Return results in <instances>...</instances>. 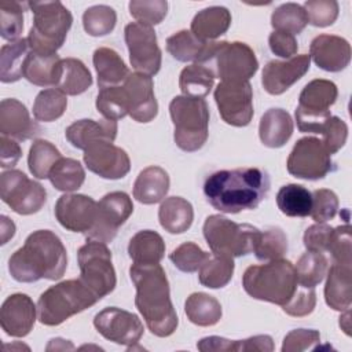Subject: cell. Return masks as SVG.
<instances>
[{
  "instance_id": "7a4b0ae2",
  "label": "cell",
  "mask_w": 352,
  "mask_h": 352,
  "mask_svg": "<svg viewBox=\"0 0 352 352\" xmlns=\"http://www.w3.org/2000/svg\"><path fill=\"white\" fill-rule=\"evenodd\" d=\"M129 275L136 289L135 305L148 330L157 337L172 336L179 319L170 301L169 282L164 268L160 264H132Z\"/></svg>"
},
{
  "instance_id": "bcb514c9",
  "label": "cell",
  "mask_w": 352,
  "mask_h": 352,
  "mask_svg": "<svg viewBox=\"0 0 352 352\" xmlns=\"http://www.w3.org/2000/svg\"><path fill=\"white\" fill-rule=\"evenodd\" d=\"M96 109L106 120H121L128 116V99L122 85L100 88L96 96Z\"/></svg>"
},
{
  "instance_id": "8992f818",
  "label": "cell",
  "mask_w": 352,
  "mask_h": 352,
  "mask_svg": "<svg viewBox=\"0 0 352 352\" xmlns=\"http://www.w3.org/2000/svg\"><path fill=\"white\" fill-rule=\"evenodd\" d=\"M33 25L28 34L30 51L52 55L63 45L73 16L60 1H30Z\"/></svg>"
},
{
  "instance_id": "9a60e30c",
  "label": "cell",
  "mask_w": 352,
  "mask_h": 352,
  "mask_svg": "<svg viewBox=\"0 0 352 352\" xmlns=\"http://www.w3.org/2000/svg\"><path fill=\"white\" fill-rule=\"evenodd\" d=\"M124 36L132 67L138 73L155 76L161 69L162 55L153 26L132 22L125 26Z\"/></svg>"
},
{
  "instance_id": "6da1fadb",
  "label": "cell",
  "mask_w": 352,
  "mask_h": 352,
  "mask_svg": "<svg viewBox=\"0 0 352 352\" xmlns=\"http://www.w3.org/2000/svg\"><path fill=\"white\" fill-rule=\"evenodd\" d=\"M270 191L268 173L258 168L217 170L204 183L208 202L221 213L256 209Z\"/></svg>"
},
{
  "instance_id": "8d00e7d4",
  "label": "cell",
  "mask_w": 352,
  "mask_h": 352,
  "mask_svg": "<svg viewBox=\"0 0 352 352\" xmlns=\"http://www.w3.org/2000/svg\"><path fill=\"white\" fill-rule=\"evenodd\" d=\"M92 85V76L88 67L76 58H65L60 60V73L56 89L65 95H80Z\"/></svg>"
},
{
  "instance_id": "30bf717a",
  "label": "cell",
  "mask_w": 352,
  "mask_h": 352,
  "mask_svg": "<svg viewBox=\"0 0 352 352\" xmlns=\"http://www.w3.org/2000/svg\"><path fill=\"white\" fill-rule=\"evenodd\" d=\"M81 282L99 298L110 294L116 285L111 252L104 242L88 241L77 252Z\"/></svg>"
},
{
  "instance_id": "74e56055",
  "label": "cell",
  "mask_w": 352,
  "mask_h": 352,
  "mask_svg": "<svg viewBox=\"0 0 352 352\" xmlns=\"http://www.w3.org/2000/svg\"><path fill=\"white\" fill-rule=\"evenodd\" d=\"M214 73L210 66L192 63L186 66L179 76V88L183 95L204 99L214 84Z\"/></svg>"
},
{
  "instance_id": "d6a6232c",
  "label": "cell",
  "mask_w": 352,
  "mask_h": 352,
  "mask_svg": "<svg viewBox=\"0 0 352 352\" xmlns=\"http://www.w3.org/2000/svg\"><path fill=\"white\" fill-rule=\"evenodd\" d=\"M92 62L98 74L99 88L118 85L120 82H124L125 78L131 74L118 52L107 47L96 48L92 56Z\"/></svg>"
},
{
  "instance_id": "9c48e42d",
  "label": "cell",
  "mask_w": 352,
  "mask_h": 352,
  "mask_svg": "<svg viewBox=\"0 0 352 352\" xmlns=\"http://www.w3.org/2000/svg\"><path fill=\"white\" fill-rule=\"evenodd\" d=\"M338 96L337 85L324 78L309 81L298 96L296 121L300 132L320 133L324 122L331 117L330 106Z\"/></svg>"
},
{
  "instance_id": "836d02e7",
  "label": "cell",
  "mask_w": 352,
  "mask_h": 352,
  "mask_svg": "<svg viewBox=\"0 0 352 352\" xmlns=\"http://www.w3.org/2000/svg\"><path fill=\"white\" fill-rule=\"evenodd\" d=\"M128 254L133 264H160L165 254V242L158 232L142 230L131 238Z\"/></svg>"
},
{
  "instance_id": "8fae6325",
  "label": "cell",
  "mask_w": 352,
  "mask_h": 352,
  "mask_svg": "<svg viewBox=\"0 0 352 352\" xmlns=\"http://www.w3.org/2000/svg\"><path fill=\"white\" fill-rule=\"evenodd\" d=\"M0 197L15 213L28 216L37 213L44 206L47 191L22 170L8 169L0 175Z\"/></svg>"
},
{
  "instance_id": "4fadbf2b",
  "label": "cell",
  "mask_w": 352,
  "mask_h": 352,
  "mask_svg": "<svg viewBox=\"0 0 352 352\" xmlns=\"http://www.w3.org/2000/svg\"><path fill=\"white\" fill-rule=\"evenodd\" d=\"M210 62L214 63V76L221 81H249L258 69L254 51L242 41H219Z\"/></svg>"
},
{
  "instance_id": "ba28073f",
  "label": "cell",
  "mask_w": 352,
  "mask_h": 352,
  "mask_svg": "<svg viewBox=\"0 0 352 352\" xmlns=\"http://www.w3.org/2000/svg\"><path fill=\"white\" fill-rule=\"evenodd\" d=\"M202 231L206 243L214 254L232 258L252 253L261 232L252 224H239L221 214L208 216Z\"/></svg>"
},
{
  "instance_id": "680465c9",
  "label": "cell",
  "mask_w": 352,
  "mask_h": 352,
  "mask_svg": "<svg viewBox=\"0 0 352 352\" xmlns=\"http://www.w3.org/2000/svg\"><path fill=\"white\" fill-rule=\"evenodd\" d=\"M315 305H316L315 289L302 287L298 285L294 296L289 300L287 304L282 307V309L290 316L301 318V316L309 315L315 309Z\"/></svg>"
},
{
  "instance_id": "4316f807",
  "label": "cell",
  "mask_w": 352,
  "mask_h": 352,
  "mask_svg": "<svg viewBox=\"0 0 352 352\" xmlns=\"http://www.w3.org/2000/svg\"><path fill=\"white\" fill-rule=\"evenodd\" d=\"M327 280L324 286L326 304L334 311H345L352 302V271L351 265L333 263L327 268Z\"/></svg>"
},
{
  "instance_id": "91938a15",
  "label": "cell",
  "mask_w": 352,
  "mask_h": 352,
  "mask_svg": "<svg viewBox=\"0 0 352 352\" xmlns=\"http://www.w3.org/2000/svg\"><path fill=\"white\" fill-rule=\"evenodd\" d=\"M333 235V227L326 223H316L308 227L304 232V246L308 252L323 253L327 252L330 239Z\"/></svg>"
},
{
  "instance_id": "7bdbcfd3",
  "label": "cell",
  "mask_w": 352,
  "mask_h": 352,
  "mask_svg": "<svg viewBox=\"0 0 352 352\" xmlns=\"http://www.w3.org/2000/svg\"><path fill=\"white\" fill-rule=\"evenodd\" d=\"M327 268L329 261L323 253L307 250L294 265L297 283L302 287L315 289L324 279Z\"/></svg>"
},
{
  "instance_id": "60d3db41",
  "label": "cell",
  "mask_w": 352,
  "mask_h": 352,
  "mask_svg": "<svg viewBox=\"0 0 352 352\" xmlns=\"http://www.w3.org/2000/svg\"><path fill=\"white\" fill-rule=\"evenodd\" d=\"M60 158V151L51 142L36 139L29 148L28 166L36 179H48L51 169Z\"/></svg>"
},
{
  "instance_id": "f6af8a7d",
  "label": "cell",
  "mask_w": 352,
  "mask_h": 352,
  "mask_svg": "<svg viewBox=\"0 0 352 352\" xmlns=\"http://www.w3.org/2000/svg\"><path fill=\"white\" fill-rule=\"evenodd\" d=\"M66 107V95L56 88H47L36 96L33 103V116L37 121L51 122L62 117Z\"/></svg>"
},
{
  "instance_id": "e7e4bbea",
  "label": "cell",
  "mask_w": 352,
  "mask_h": 352,
  "mask_svg": "<svg viewBox=\"0 0 352 352\" xmlns=\"http://www.w3.org/2000/svg\"><path fill=\"white\" fill-rule=\"evenodd\" d=\"M275 345L272 341V337L268 334H258L249 337L246 340H238L236 352H254V351H263V352H271L274 351Z\"/></svg>"
},
{
  "instance_id": "f5cc1de1",
  "label": "cell",
  "mask_w": 352,
  "mask_h": 352,
  "mask_svg": "<svg viewBox=\"0 0 352 352\" xmlns=\"http://www.w3.org/2000/svg\"><path fill=\"white\" fill-rule=\"evenodd\" d=\"M308 23L316 28H326L336 22L338 16V3L336 0H309L304 3Z\"/></svg>"
},
{
  "instance_id": "d6986e66",
  "label": "cell",
  "mask_w": 352,
  "mask_h": 352,
  "mask_svg": "<svg viewBox=\"0 0 352 352\" xmlns=\"http://www.w3.org/2000/svg\"><path fill=\"white\" fill-rule=\"evenodd\" d=\"M98 202L84 194H63L55 204V217L59 224L73 232L87 235L95 224Z\"/></svg>"
},
{
  "instance_id": "f546056e",
  "label": "cell",
  "mask_w": 352,
  "mask_h": 352,
  "mask_svg": "<svg viewBox=\"0 0 352 352\" xmlns=\"http://www.w3.org/2000/svg\"><path fill=\"white\" fill-rule=\"evenodd\" d=\"M231 25V12L221 6H212L195 14L191 21V33L202 41H214Z\"/></svg>"
},
{
  "instance_id": "f35d334b",
  "label": "cell",
  "mask_w": 352,
  "mask_h": 352,
  "mask_svg": "<svg viewBox=\"0 0 352 352\" xmlns=\"http://www.w3.org/2000/svg\"><path fill=\"white\" fill-rule=\"evenodd\" d=\"M276 205L289 217H307L311 213L312 194L301 184H286L276 194Z\"/></svg>"
},
{
  "instance_id": "603a6c76",
  "label": "cell",
  "mask_w": 352,
  "mask_h": 352,
  "mask_svg": "<svg viewBox=\"0 0 352 352\" xmlns=\"http://www.w3.org/2000/svg\"><path fill=\"white\" fill-rule=\"evenodd\" d=\"M309 58L322 70L337 73L349 65L351 45L340 36L319 34L311 41Z\"/></svg>"
},
{
  "instance_id": "be15d7a7",
  "label": "cell",
  "mask_w": 352,
  "mask_h": 352,
  "mask_svg": "<svg viewBox=\"0 0 352 352\" xmlns=\"http://www.w3.org/2000/svg\"><path fill=\"white\" fill-rule=\"evenodd\" d=\"M238 340H228L219 336H209L198 341L197 348L202 352H236Z\"/></svg>"
},
{
  "instance_id": "ac0fdd59",
  "label": "cell",
  "mask_w": 352,
  "mask_h": 352,
  "mask_svg": "<svg viewBox=\"0 0 352 352\" xmlns=\"http://www.w3.org/2000/svg\"><path fill=\"white\" fill-rule=\"evenodd\" d=\"M82 160L91 172L103 179H122L131 169V160L126 151L111 142L91 144L84 150Z\"/></svg>"
},
{
  "instance_id": "f1b7e54d",
  "label": "cell",
  "mask_w": 352,
  "mask_h": 352,
  "mask_svg": "<svg viewBox=\"0 0 352 352\" xmlns=\"http://www.w3.org/2000/svg\"><path fill=\"white\" fill-rule=\"evenodd\" d=\"M293 135V120L283 109H270L260 120L258 136L264 146L279 148L285 146Z\"/></svg>"
},
{
  "instance_id": "7c38bea8",
  "label": "cell",
  "mask_w": 352,
  "mask_h": 352,
  "mask_svg": "<svg viewBox=\"0 0 352 352\" xmlns=\"http://www.w3.org/2000/svg\"><path fill=\"white\" fill-rule=\"evenodd\" d=\"M287 172L305 180H319L334 169L331 155L323 146L322 140L314 136L301 138L296 142L289 154Z\"/></svg>"
},
{
  "instance_id": "11a10c76",
  "label": "cell",
  "mask_w": 352,
  "mask_h": 352,
  "mask_svg": "<svg viewBox=\"0 0 352 352\" xmlns=\"http://www.w3.org/2000/svg\"><path fill=\"white\" fill-rule=\"evenodd\" d=\"M327 252H330L333 261L337 264H352V249H351V226L346 223L333 228V235Z\"/></svg>"
},
{
  "instance_id": "44dd1931",
  "label": "cell",
  "mask_w": 352,
  "mask_h": 352,
  "mask_svg": "<svg viewBox=\"0 0 352 352\" xmlns=\"http://www.w3.org/2000/svg\"><path fill=\"white\" fill-rule=\"evenodd\" d=\"M309 66L308 54L296 55L287 60H270L263 69L261 84L270 95H280L304 77Z\"/></svg>"
},
{
  "instance_id": "f907efd6",
  "label": "cell",
  "mask_w": 352,
  "mask_h": 352,
  "mask_svg": "<svg viewBox=\"0 0 352 352\" xmlns=\"http://www.w3.org/2000/svg\"><path fill=\"white\" fill-rule=\"evenodd\" d=\"M210 253L204 252L194 242H184L172 250L169 254V260L173 265L182 272H195L204 264V261L209 257Z\"/></svg>"
},
{
  "instance_id": "52a82bcc",
  "label": "cell",
  "mask_w": 352,
  "mask_h": 352,
  "mask_svg": "<svg viewBox=\"0 0 352 352\" xmlns=\"http://www.w3.org/2000/svg\"><path fill=\"white\" fill-rule=\"evenodd\" d=\"M169 114L175 128L173 139L179 148L192 153L206 143L209 107L205 99L177 95L169 103Z\"/></svg>"
},
{
  "instance_id": "5b68a950",
  "label": "cell",
  "mask_w": 352,
  "mask_h": 352,
  "mask_svg": "<svg viewBox=\"0 0 352 352\" xmlns=\"http://www.w3.org/2000/svg\"><path fill=\"white\" fill-rule=\"evenodd\" d=\"M99 300L80 278L62 280L40 294L37 319L45 326H59L70 316L95 305Z\"/></svg>"
},
{
  "instance_id": "003e7915",
  "label": "cell",
  "mask_w": 352,
  "mask_h": 352,
  "mask_svg": "<svg viewBox=\"0 0 352 352\" xmlns=\"http://www.w3.org/2000/svg\"><path fill=\"white\" fill-rule=\"evenodd\" d=\"M344 314L340 316V327L344 330L346 336L351 334V309L342 311Z\"/></svg>"
},
{
  "instance_id": "7dc6e473",
  "label": "cell",
  "mask_w": 352,
  "mask_h": 352,
  "mask_svg": "<svg viewBox=\"0 0 352 352\" xmlns=\"http://www.w3.org/2000/svg\"><path fill=\"white\" fill-rule=\"evenodd\" d=\"M116 11L106 4L92 6L82 14L84 30L92 37H102L111 33L116 28Z\"/></svg>"
},
{
  "instance_id": "9f6ffc18",
  "label": "cell",
  "mask_w": 352,
  "mask_h": 352,
  "mask_svg": "<svg viewBox=\"0 0 352 352\" xmlns=\"http://www.w3.org/2000/svg\"><path fill=\"white\" fill-rule=\"evenodd\" d=\"M322 143L329 151V154L337 153L346 142L348 138V126L345 121H342L340 117L331 116L323 125L322 131Z\"/></svg>"
},
{
  "instance_id": "ffe728a7",
  "label": "cell",
  "mask_w": 352,
  "mask_h": 352,
  "mask_svg": "<svg viewBox=\"0 0 352 352\" xmlns=\"http://www.w3.org/2000/svg\"><path fill=\"white\" fill-rule=\"evenodd\" d=\"M122 87L128 99V114L136 122H150L157 117L158 103L154 95V82L151 76L143 73H131Z\"/></svg>"
},
{
  "instance_id": "94428289",
  "label": "cell",
  "mask_w": 352,
  "mask_h": 352,
  "mask_svg": "<svg viewBox=\"0 0 352 352\" xmlns=\"http://www.w3.org/2000/svg\"><path fill=\"white\" fill-rule=\"evenodd\" d=\"M268 45H270V50L272 54H275L280 58H285V59L293 58L298 50L297 40L293 34L285 33V32H278V30H274L270 34Z\"/></svg>"
},
{
  "instance_id": "ee69618b",
  "label": "cell",
  "mask_w": 352,
  "mask_h": 352,
  "mask_svg": "<svg viewBox=\"0 0 352 352\" xmlns=\"http://www.w3.org/2000/svg\"><path fill=\"white\" fill-rule=\"evenodd\" d=\"M271 25L278 32L298 34L308 25V16L302 6L285 3L276 7L271 15Z\"/></svg>"
},
{
  "instance_id": "ab89813d",
  "label": "cell",
  "mask_w": 352,
  "mask_h": 352,
  "mask_svg": "<svg viewBox=\"0 0 352 352\" xmlns=\"http://www.w3.org/2000/svg\"><path fill=\"white\" fill-rule=\"evenodd\" d=\"M234 268L235 264L232 257L212 253L199 267L198 279L205 287L220 289L231 280L234 275Z\"/></svg>"
},
{
  "instance_id": "7402d4cb",
  "label": "cell",
  "mask_w": 352,
  "mask_h": 352,
  "mask_svg": "<svg viewBox=\"0 0 352 352\" xmlns=\"http://www.w3.org/2000/svg\"><path fill=\"white\" fill-rule=\"evenodd\" d=\"M37 319V307L25 293L8 296L0 308V324L7 336L25 337L34 326Z\"/></svg>"
},
{
  "instance_id": "681fc988",
  "label": "cell",
  "mask_w": 352,
  "mask_h": 352,
  "mask_svg": "<svg viewBox=\"0 0 352 352\" xmlns=\"http://www.w3.org/2000/svg\"><path fill=\"white\" fill-rule=\"evenodd\" d=\"M28 4L15 0L0 1V33L4 40L19 38L23 30V8Z\"/></svg>"
},
{
  "instance_id": "db71d44e",
  "label": "cell",
  "mask_w": 352,
  "mask_h": 352,
  "mask_svg": "<svg viewBox=\"0 0 352 352\" xmlns=\"http://www.w3.org/2000/svg\"><path fill=\"white\" fill-rule=\"evenodd\" d=\"M312 205L309 216L316 223H326L336 217L338 210V197L329 188H319L311 192Z\"/></svg>"
},
{
  "instance_id": "5bb4252c",
  "label": "cell",
  "mask_w": 352,
  "mask_h": 352,
  "mask_svg": "<svg viewBox=\"0 0 352 352\" xmlns=\"http://www.w3.org/2000/svg\"><path fill=\"white\" fill-rule=\"evenodd\" d=\"M214 100L223 121L246 126L253 118V89L249 81H221L214 88Z\"/></svg>"
},
{
  "instance_id": "b9f144b4",
  "label": "cell",
  "mask_w": 352,
  "mask_h": 352,
  "mask_svg": "<svg viewBox=\"0 0 352 352\" xmlns=\"http://www.w3.org/2000/svg\"><path fill=\"white\" fill-rule=\"evenodd\" d=\"M51 184L63 192L78 190L85 180V170L82 165L73 158H60L50 172Z\"/></svg>"
},
{
  "instance_id": "2e32d148",
  "label": "cell",
  "mask_w": 352,
  "mask_h": 352,
  "mask_svg": "<svg viewBox=\"0 0 352 352\" xmlns=\"http://www.w3.org/2000/svg\"><path fill=\"white\" fill-rule=\"evenodd\" d=\"M133 212L131 197L124 191H113L106 194L98 202L96 220L91 231L85 235L88 241L111 242L118 228L129 219Z\"/></svg>"
},
{
  "instance_id": "1f68e13d",
  "label": "cell",
  "mask_w": 352,
  "mask_h": 352,
  "mask_svg": "<svg viewBox=\"0 0 352 352\" xmlns=\"http://www.w3.org/2000/svg\"><path fill=\"white\" fill-rule=\"evenodd\" d=\"M158 220L161 227L169 234H183L192 224V205L182 197H168L161 202Z\"/></svg>"
},
{
  "instance_id": "e575fe53",
  "label": "cell",
  "mask_w": 352,
  "mask_h": 352,
  "mask_svg": "<svg viewBox=\"0 0 352 352\" xmlns=\"http://www.w3.org/2000/svg\"><path fill=\"white\" fill-rule=\"evenodd\" d=\"M184 312L191 323L201 327L216 324L223 315L219 300L202 292L192 293L187 297L184 302Z\"/></svg>"
},
{
  "instance_id": "e0dca14e",
  "label": "cell",
  "mask_w": 352,
  "mask_h": 352,
  "mask_svg": "<svg viewBox=\"0 0 352 352\" xmlns=\"http://www.w3.org/2000/svg\"><path fill=\"white\" fill-rule=\"evenodd\" d=\"M94 326L106 340L128 348H133L144 333L138 315L117 307H107L98 312L94 318Z\"/></svg>"
},
{
  "instance_id": "cb8c5ba5",
  "label": "cell",
  "mask_w": 352,
  "mask_h": 352,
  "mask_svg": "<svg viewBox=\"0 0 352 352\" xmlns=\"http://www.w3.org/2000/svg\"><path fill=\"white\" fill-rule=\"evenodd\" d=\"M0 132L15 140H28L41 132L40 125L33 121L23 103L7 98L0 102Z\"/></svg>"
},
{
  "instance_id": "6125c7cd",
  "label": "cell",
  "mask_w": 352,
  "mask_h": 352,
  "mask_svg": "<svg viewBox=\"0 0 352 352\" xmlns=\"http://www.w3.org/2000/svg\"><path fill=\"white\" fill-rule=\"evenodd\" d=\"M22 157V148L15 139L1 136L0 138V166L3 169L12 168Z\"/></svg>"
},
{
  "instance_id": "3957f363",
  "label": "cell",
  "mask_w": 352,
  "mask_h": 352,
  "mask_svg": "<svg viewBox=\"0 0 352 352\" xmlns=\"http://www.w3.org/2000/svg\"><path fill=\"white\" fill-rule=\"evenodd\" d=\"M67 268V253L60 238L50 230L32 232L22 248L8 260V271L16 282L32 283L40 279L58 280Z\"/></svg>"
},
{
  "instance_id": "83f0119b",
  "label": "cell",
  "mask_w": 352,
  "mask_h": 352,
  "mask_svg": "<svg viewBox=\"0 0 352 352\" xmlns=\"http://www.w3.org/2000/svg\"><path fill=\"white\" fill-rule=\"evenodd\" d=\"M169 175L157 165L144 168L133 183V198L144 205L161 202L169 191Z\"/></svg>"
},
{
  "instance_id": "d4e9b609",
  "label": "cell",
  "mask_w": 352,
  "mask_h": 352,
  "mask_svg": "<svg viewBox=\"0 0 352 352\" xmlns=\"http://www.w3.org/2000/svg\"><path fill=\"white\" fill-rule=\"evenodd\" d=\"M219 41H202L191 30H180L166 38V51L179 62L206 65L212 60Z\"/></svg>"
},
{
  "instance_id": "c3c4849f",
  "label": "cell",
  "mask_w": 352,
  "mask_h": 352,
  "mask_svg": "<svg viewBox=\"0 0 352 352\" xmlns=\"http://www.w3.org/2000/svg\"><path fill=\"white\" fill-rule=\"evenodd\" d=\"M287 252V236L279 227H270L260 232L253 253L261 261L282 258Z\"/></svg>"
},
{
  "instance_id": "816d5d0a",
  "label": "cell",
  "mask_w": 352,
  "mask_h": 352,
  "mask_svg": "<svg viewBox=\"0 0 352 352\" xmlns=\"http://www.w3.org/2000/svg\"><path fill=\"white\" fill-rule=\"evenodd\" d=\"M129 14L140 23L158 25L166 16L168 1L165 0H132L128 4Z\"/></svg>"
},
{
  "instance_id": "d590c367",
  "label": "cell",
  "mask_w": 352,
  "mask_h": 352,
  "mask_svg": "<svg viewBox=\"0 0 352 352\" xmlns=\"http://www.w3.org/2000/svg\"><path fill=\"white\" fill-rule=\"evenodd\" d=\"M30 54L28 38H18L4 44L0 50V80L1 82H15L23 77V65Z\"/></svg>"
},
{
  "instance_id": "484cf974",
  "label": "cell",
  "mask_w": 352,
  "mask_h": 352,
  "mask_svg": "<svg viewBox=\"0 0 352 352\" xmlns=\"http://www.w3.org/2000/svg\"><path fill=\"white\" fill-rule=\"evenodd\" d=\"M117 121L113 120H78L70 124L66 131L65 136L69 143L80 150H85L94 143L98 142H114L117 138Z\"/></svg>"
},
{
  "instance_id": "03108f58",
  "label": "cell",
  "mask_w": 352,
  "mask_h": 352,
  "mask_svg": "<svg viewBox=\"0 0 352 352\" xmlns=\"http://www.w3.org/2000/svg\"><path fill=\"white\" fill-rule=\"evenodd\" d=\"M0 220H1V245H4L8 242V239H11L14 236L15 224L7 216H1Z\"/></svg>"
},
{
  "instance_id": "6f0895ef",
  "label": "cell",
  "mask_w": 352,
  "mask_h": 352,
  "mask_svg": "<svg viewBox=\"0 0 352 352\" xmlns=\"http://www.w3.org/2000/svg\"><path fill=\"white\" fill-rule=\"evenodd\" d=\"M320 342V334L312 329H294L283 338L282 352H300L314 349Z\"/></svg>"
},
{
  "instance_id": "277c9868",
  "label": "cell",
  "mask_w": 352,
  "mask_h": 352,
  "mask_svg": "<svg viewBox=\"0 0 352 352\" xmlns=\"http://www.w3.org/2000/svg\"><path fill=\"white\" fill-rule=\"evenodd\" d=\"M245 292L260 301L283 307L294 296L298 283L294 265L285 258L250 265L242 276Z\"/></svg>"
},
{
  "instance_id": "4dcf8cb0",
  "label": "cell",
  "mask_w": 352,
  "mask_h": 352,
  "mask_svg": "<svg viewBox=\"0 0 352 352\" xmlns=\"http://www.w3.org/2000/svg\"><path fill=\"white\" fill-rule=\"evenodd\" d=\"M60 60L58 54L43 55L30 51L23 65V78L37 87H56L60 73Z\"/></svg>"
}]
</instances>
